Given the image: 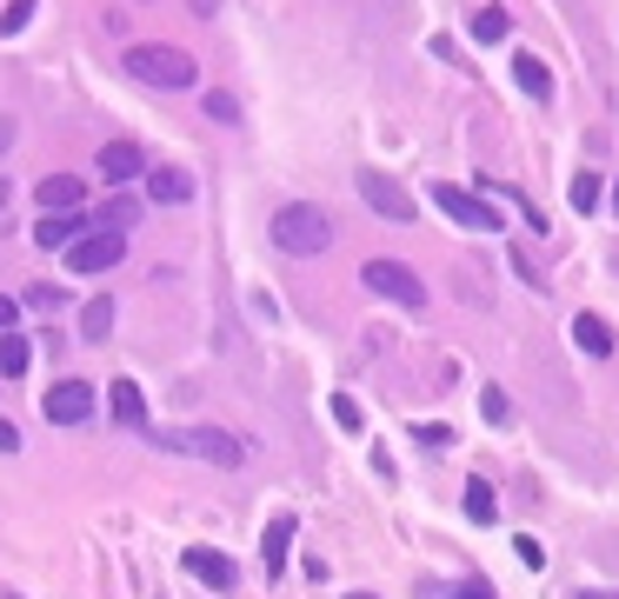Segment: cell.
<instances>
[{"instance_id": "11", "label": "cell", "mask_w": 619, "mask_h": 599, "mask_svg": "<svg viewBox=\"0 0 619 599\" xmlns=\"http://www.w3.org/2000/svg\"><path fill=\"white\" fill-rule=\"evenodd\" d=\"M287 546H294V512H274L267 533H260V566H267V579L287 573Z\"/></svg>"}, {"instance_id": "19", "label": "cell", "mask_w": 619, "mask_h": 599, "mask_svg": "<svg viewBox=\"0 0 619 599\" xmlns=\"http://www.w3.org/2000/svg\"><path fill=\"white\" fill-rule=\"evenodd\" d=\"M460 506H467V520H473V527H493V520H500V499H493V486H486V480H467Z\"/></svg>"}, {"instance_id": "20", "label": "cell", "mask_w": 619, "mask_h": 599, "mask_svg": "<svg viewBox=\"0 0 619 599\" xmlns=\"http://www.w3.org/2000/svg\"><path fill=\"white\" fill-rule=\"evenodd\" d=\"M506 27H513V21H506V8H480V14H473V41H480V47H500V41H506Z\"/></svg>"}, {"instance_id": "12", "label": "cell", "mask_w": 619, "mask_h": 599, "mask_svg": "<svg viewBox=\"0 0 619 599\" xmlns=\"http://www.w3.org/2000/svg\"><path fill=\"white\" fill-rule=\"evenodd\" d=\"M147 194L160 207H187L194 200V174H187V166H147Z\"/></svg>"}, {"instance_id": "25", "label": "cell", "mask_w": 619, "mask_h": 599, "mask_svg": "<svg viewBox=\"0 0 619 599\" xmlns=\"http://www.w3.org/2000/svg\"><path fill=\"white\" fill-rule=\"evenodd\" d=\"M513 553H519V566H526V573H540V566H547V546H540L534 533H519V540H513Z\"/></svg>"}, {"instance_id": "33", "label": "cell", "mask_w": 619, "mask_h": 599, "mask_svg": "<svg viewBox=\"0 0 619 599\" xmlns=\"http://www.w3.org/2000/svg\"><path fill=\"white\" fill-rule=\"evenodd\" d=\"M14 313H21V300H8V293H0V333H14Z\"/></svg>"}, {"instance_id": "16", "label": "cell", "mask_w": 619, "mask_h": 599, "mask_svg": "<svg viewBox=\"0 0 619 599\" xmlns=\"http://www.w3.org/2000/svg\"><path fill=\"white\" fill-rule=\"evenodd\" d=\"M80 207V181L73 174H47L41 181V214H73Z\"/></svg>"}, {"instance_id": "32", "label": "cell", "mask_w": 619, "mask_h": 599, "mask_svg": "<svg viewBox=\"0 0 619 599\" xmlns=\"http://www.w3.org/2000/svg\"><path fill=\"white\" fill-rule=\"evenodd\" d=\"M454 599H493V586L486 579H467V586H454Z\"/></svg>"}, {"instance_id": "2", "label": "cell", "mask_w": 619, "mask_h": 599, "mask_svg": "<svg viewBox=\"0 0 619 599\" xmlns=\"http://www.w3.org/2000/svg\"><path fill=\"white\" fill-rule=\"evenodd\" d=\"M160 453H187V460H207V466H240V440L220 434V426H160V434H147Z\"/></svg>"}, {"instance_id": "4", "label": "cell", "mask_w": 619, "mask_h": 599, "mask_svg": "<svg viewBox=\"0 0 619 599\" xmlns=\"http://www.w3.org/2000/svg\"><path fill=\"white\" fill-rule=\"evenodd\" d=\"M360 280H367V293H380L393 307H426V287H420V274L406 261H367Z\"/></svg>"}, {"instance_id": "23", "label": "cell", "mask_w": 619, "mask_h": 599, "mask_svg": "<svg viewBox=\"0 0 619 599\" xmlns=\"http://www.w3.org/2000/svg\"><path fill=\"white\" fill-rule=\"evenodd\" d=\"M326 413H333V426H346V434H360V426H367V419H360V406H353V393H333V400H326Z\"/></svg>"}, {"instance_id": "5", "label": "cell", "mask_w": 619, "mask_h": 599, "mask_svg": "<svg viewBox=\"0 0 619 599\" xmlns=\"http://www.w3.org/2000/svg\"><path fill=\"white\" fill-rule=\"evenodd\" d=\"M360 200L380 214V220H393V227H406V220H420V200L393 181V174H380V166H367L360 174Z\"/></svg>"}, {"instance_id": "10", "label": "cell", "mask_w": 619, "mask_h": 599, "mask_svg": "<svg viewBox=\"0 0 619 599\" xmlns=\"http://www.w3.org/2000/svg\"><path fill=\"white\" fill-rule=\"evenodd\" d=\"M147 174V153L134 147V140H107L101 147V181L107 187H127V181H140Z\"/></svg>"}, {"instance_id": "35", "label": "cell", "mask_w": 619, "mask_h": 599, "mask_svg": "<svg viewBox=\"0 0 619 599\" xmlns=\"http://www.w3.org/2000/svg\"><path fill=\"white\" fill-rule=\"evenodd\" d=\"M573 599H619V592H573Z\"/></svg>"}, {"instance_id": "7", "label": "cell", "mask_w": 619, "mask_h": 599, "mask_svg": "<svg viewBox=\"0 0 619 599\" xmlns=\"http://www.w3.org/2000/svg\"><path fill=\"white\" fill-rule=\"evenodd\" d=\"M121 253H127V233L94 227L87 240H73V246H67V267H73V274H107V267H121Z\"/></svg>"}, {"instance_id": "26", "label": "cell", "mask_w": 619, "mask_h": 599, "mask_svg": "<svg viewBox=\"0 0 619 599\" xmlns=\"http://www.w3.org/2000/svg\"><path fill=\"white\" fill-rule=\"evenodd\" d=\"M21 300H27L34 313H54V307H67V287H27Z\"/></svg>"}, {"instance_id": "8", "label": "cell", "mask_w": 619, "mask_h": 599, "mask_svg": "<svg viewBox=\"0 0 619 599\" xmlns=\"http://www.w3.org/2000/svg\"><path fill=\"white\" fill-rule=\"evenodd\" d=\"M41 413H47V426H80L87 413H94V387H87V380H60V387L41 393Z\"/></svg>"}, {"instance_id": "14", "label": "cell", "mask_w": 619, "mask_h": 599, "mask_svg": "<svg viewBox=\"0 0 619 599\" xmlns=\"http://www.w3.org/2000/svg\"><path fill=\"white\" fill-rule=\"evenodd\" d=\"M513 88H519L526 101H553V73H547V60H540V54H513Z\"/></svg>"}, {"instance_id": "17", "label": "cell", "mask_w": 619, "mask_h": 599, "mask_svg": "<svg viewBox=\"0 0 619 599\" xmlns=\"http://www.w3.org/2000/svg\"><path fill=\"white\" fill-rule=\"evenodd\" d=\"M573 339H580V347H586L593 360H606V354H612V326H606L599 313H573Z\"/></svg>"}, {"instance_id": "36", "label": "cell", "mask_w": 619, "mask_h": 599, "mask_svg": "<svg viewBox=\"0 0 619 599\" xmlns=\"http://www.w3.org/2000/svg\"><path fill=\"white\" fill-rule=\"evenodd\" d=\"M8 140H14V127H8V120H0V147H8Z\"/></svg>"}, {"instance_id": "3", "label": "cell", "mask_w": 619, "mask_h": 599, "mask_svg": "<svg viewBox=\"0 0 619 599\" xmlns=\"http://www.w3.org/2000/svg\"><path fill=\"white\" fill-rule=\"evenodd\" d=\"M274 246H280V253H326V246H333V220H326L320 207L294 200V207L274 214Z\"/></svg>"}, {"instance_id": "9", "label": "cell", "mask_w": 619, "mask_h": 599, "mask_svg": "<svg viewBox=\"0 0 619 599\" xmlns=\"http://www.w3.org/2000/svg\"><path fill=\"white\" fill-rule=\"evenodd\" d=\"M87 233H94V220H87L80 207H73V214H41V220H34V246H41V253H67V246L87 240Z\"/></svg>"}, {"instance_id": "30", "label": "cell", "mask_w": 619, "mask_h": 599, "mask_svg": "<svg viewBox=\"0 0 619 599\" xmlns=\"http://www.w3.org/2000/svg\"><path fill=\"white\" fill-rule=\"evenodd\" d=\"M480 406H486V419H493V426H506V419H513V406H506V393H500V387H486V393H480Z\"/></svg>"}, {"instance_id": "34", "label": "cell", "mask_w": 619, "mask_h": 599, "mask_svg": "<svg viewBox=\"0 0 619 599\" xmlns=\"http://www.w3.org/2000/svg\"><path fill=\"white\" fill-rule=\"evenodd\" d=\"M14 447H21V434H14L8 419H0V453H14Z\"/></svg>"}, {"instance_id": "37", "label": "cell", "mask_w": 619, "mask_h": 599, "mask_svg": "<svg viewBox=\"0 0 619 599\" xmlns=\"http://www.w3.org/2000/svg\"><path fill=\"white\" fill-rule=\"evenodd\" d=\"M346 599H374V592H346Z\"/></svg>"}, {"instance_id": "1", "label": "cell", "mask_w": 619, "mask_h": 599, "mask_svg": "<svg viewBox=\"0 0 619 599\" xmlns=\"http://www.w3.org/2000/svg\"><path fill=\"white\" fill-rule=\"evenodd\" d=\"M140 88H194L200 80V60L187 54V47H167V41H147V47H127V60H121Z\"/></svg>"}, {"instance_id": "21", "label": "cell", "mask_w": 619, "mask_h": 599, "mask_svg": "<svg viewBox=\"0 0 619 599\" xmlns=\"http://www.w3.org/2000/svg\"><path fill=\"white\" fill-rule=\"evenodd\" d=\"M134 220H140V200H127V194H114V200L101 207V227H107V233H127Z\"/></svg>"}, {"instance_id": "6", "label": "cell", "mask_w": 619, "mask_h": 599, "mask_svg": "<svg viewBox=\"0 0 619 599\" xmlns=\"http://www.w3.org/2000/svg\"><path fill=\"white\" fill-rule=\"evenodd\" d=\"M433 207L447 214L454 227H467V233H493L500 227V214L480 200V194H467V187H454V181H433Z\"/></svg>"}, {"instance_id": "28", "label": "cell", "mask_w": 619, "mask_h": 599, "mask_svg": "<svg viewBox=\"0 0 619 599\" xmlns=\"http://www.w3.org/2000/svg\"><path fill=\"white\" fill-rule=\"evenodd\" d=\"M34 21V0H8V14H0V34H21Z\"/></svg>"}, {"instance_id": "24", "label": "cell", "mask_w": 619, "mask_h": 599, "mask_svg": "<svg viewBox=\"0 0 619 599\" xmlns=\"http://www.w3.org/2000/svg\"><path fill=\"white\" fill-rule=\"evenodd\" d=\"M566 200H573L580 214H593V207H599V174H573V187H566Z\"/></svg>"}, {"instance_id": "18", "label": "cell", "mask_w": 619, "mask_h": 599, "mask_svg": "<svg viewBox=\"0 0 619 599\" xmlns=\"http://www.w3.org/2000/svg\"><path fill=\"white\" fill-rule=\"evenodd\" d=\"M34 367V347H27V333H0V380H21Z\"/></svg>"}, {"instance_id": "29", "label": "cell", "mask_w": 619, "mask_h": 599, "mask_svg": "<svg viewBox=\"0 0 619 599\" xmlns=\"http://www.w3.org/2000/svg\"><path fill=\"white\" fill-rule=\"evenodd\" d=\"M207 114H214V120H240V101H233L227 88H207Z\"/></svg>"}, {"instance_id": "38", "label": "cell", "mask_w": 619, "mask_h": 599, "mask_svg": "<svg viewBox=\"0 0 619 599\" xmlns=\"http://www.w3.org/2000/svg\"><path fill=\"white\" fill-rule=\"evenodd\" d=\"M0 599H21V592H0Z\"/></svg>"}, {"instance_id": "22", "label": "cell", "mask_w": 619, "mask_h": 599, "mask_svg": "<svg viewBox=\"0 0 619 599\" xmlns=\"http://www.w3.org/2000/svg\"><path fill=\"white\" fill-rule=\"evenodd\" d=\"M80 326H87V339H107V326H114V300H107V293H101V300H87Z\"/></svg>"}, {"instance_id": "15", "label": "cell", "mask_w": 619, "mask_h": 599, "mask_svg": "<svg viewBox=\"0 0 619 599\" xmlns=\"http://www.w3.org/2000/svg\"><path fill=\"white\" fill-rule=\"evenodd\" d=\"M181 560H187V573H194V579H207L214 592H227V586H233V560H227V553H214V546H187Z\"/></svg>"}, {"instance_id": "13", "label": "cell", "mask_w": 619, "mask_h": 599, "mask_svg": "<svg viewBox=\"0 0 619 599\" xmlns=\"http://www.w3.org/2000/svg\"><path fill=\"white\" fill-rule=\"evenodd\" d=\"M107 393H114V419L127 426V434H153V419H147V393H140L134 380H114Z\"/></svg>"}, {"instance_id": "31", "label": "cell", "mask_w": 619, "mask_h": 599, "mask_svg": "<svg viewBox=\"0 0 619 599\" xmlns=\"http://www.w3.org/2000/svg\"><path fill=\"white\" fill-rule=\"evenodd\" d=\"M486 194H506V187H493V181H486ZM519 214H526V227H534V233H547V214H540L534 200H519Z\"/></svg>"}, {"instance_id": "39", "label": "cell", "mask_w": 619, "mask_h": 599, "mask_svg": "<svg viewBox=\"0 0 619 599\" xmlns=\"http://www.w3.org/2000/svg\"><path fill=\"white\" fill-rule=\"evenodd\" d=\"M612 207H619V187H612Z\"/></svg>"}, {"instance_id": "27", "label": "cell", "mask_w": 619, "mask_h": 599, "mask_svg": "<svg viewBox=\"0 0 619 599\" xmlns=\"http://www.w3.org/2000/svg\"><path fill=\"white\" fill-rule=\"evenodd\" d=\"M413 440H420L426 453H439V447H454V426H439V419H426V426H420V434H413Z\"/></svg>"}]
</instances>
